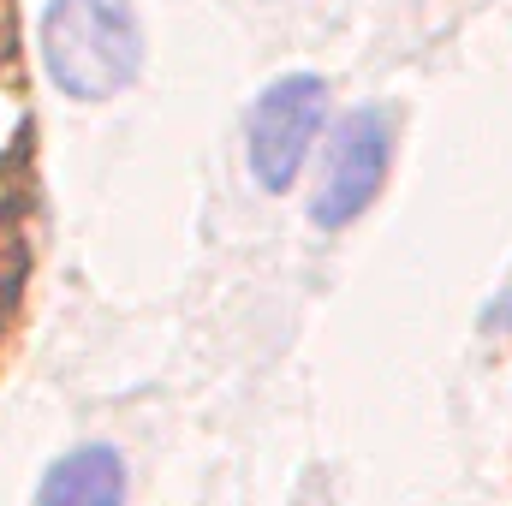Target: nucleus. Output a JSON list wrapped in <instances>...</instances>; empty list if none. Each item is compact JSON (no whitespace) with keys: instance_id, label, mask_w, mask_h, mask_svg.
Masks as SVG:
<instances>
[{"instance_id":"obj_1","label":"nucleus","mask_w":512,"mask_h":506,"mask_svg":"<svg viewBox=\"0 0 512 506\" xmlns=\"http://www.w3.org/2000/svg\"><path fill=\"white\" fill-rule=\"evenodd\" d=\"M48 84L72 102H108L143 72V30L126 0H54L42 12Z\"/></svg>"},{"instance_id":"obj_2","label":"nucleus","mask_w":512,"mask_h":506,"mask_svg":"<svg viewBox=\"0 0 512 506\" xmlns=\"http://www.w3.org/2000/svg\"><path fill=\"white\" fill-rule=\"evenodd\" d=\"M328 126V78L322 72H286L274 78L251 108V173L262 191H292V179L304 173L310 143Z\"/></svg>"},{"instance_id":"obj_3","label":"nucleus","mask_w":512,"mask_h":506,"mask_svg":"<svg viewBox=\"0 0 512 506\" xmlns=\"http://www.w3.org/2000/svg\"><path fill=\"white\" fill-rule=\"evenodd\" d=\"M387 161H393V131H387L382 108H352L340 126H334V143H328V161H322V179L310 191V221L316 227H352L376 191L387 185Z\"/></svg>"},{"instance_id":"obj_4","label":"nucleus","mask_w":512,"mask_h":506,"mask_svg":"<svg viewBox=\"0 0 512 506\" xmlns=\"http://www.w3.org/2000/svg\"><path fill=\"white\" fill-rule=\"evenodd\" d=\"M36 506H126V459L102 441L72 447L66 459L48 465Z\"/></svg>"}]
</instances>
